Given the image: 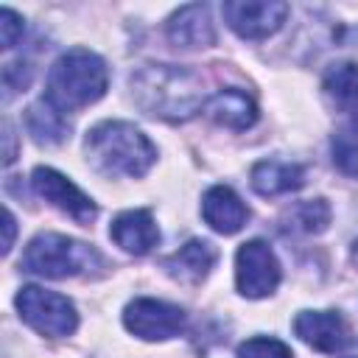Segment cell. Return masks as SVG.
<instances>
[{
    "mask_svg": "<svg viewBox=\"0 0 358 358\" xmlns=\"http://www.w3.org/2000/svg\"><path fill=\"white\" fill-rule=\"evenodd\" d=\"M129 92L134 106L165 123H185L207 103L199 73L182 64H143L129 76Z\"/></svg>",
    "mask_w": 358,
    "mask_h": 358,
    "instance_id": "cell-1",
    "label": "cell"
},
{
    "mask_svg": "<svg viewBox=\"0 0 358 358\" xmlns=\"http://www.w3.org/2000/svg\"><path fill=\"white\" fill-rule=\"evenodd\" d=\"M87 162L103 176L140 179L157 162V145L129 120H101L84 137Z\"/></svg>",
    "mask_w": 358,
    "mask_h": 358,
    "instance_id": "cell-2",
    "label": "cell"
},
{
    "mask_svg": "<svg viewBox=\"0 0 358 358\" xmlns=\"http://www.w3.org/2000/svg\"><path fill=\"white\" fill-rule=\"evenodd\" d=\"M106 87H109L106 62L90 48H70L50 64L45 98L62 112H73L101 101Z\"/></svg>",
    "mask_w": 358,
    "mask_h": 358,
    "instance_id": "cell-3",
    "label": "cell"
},
{
    "mask_svg": "<svg viewBox=\"0 0 358 358\" xmlns=\"http://www.w3.org/2000/svg\"><path fill=\"white\" fill-rule=\"evenodd\" d=\"M20 268L45 280L84 277L103 268V257L92 243L76 241L62 232H39L28 241Z\"/></svg>",
    "mask_w": 358,
    "mask_h": 358,
    "instance_id": "cell-4",
    "label": "cell"
},
{
    "mask_svg": "<svg viewBox=\"0 0 358 358\" xmlns=\"http://www.w3.org/2000/svg\"><path fill=\"white\" fill-rule=\"evenodd\" d=\"M14 305L20 319L45 338H67L78 327L76 305L64 294L48 291L42 285H22L14 296Z\"/></svg>",
    "mask_w": 358,
    "mask_h": 358,
    "instance_id": "cell-5",
    "label": "cell"
},
{
    "mask_svg": "<svg viewBox=\"0 0 358 358\" xmlns=\"http://www.w3.org/2000/svg\"><path fill=\"white\" fill-rule=\"evenodd\" d=\"M280 280H282L280 260L266 241L255 238V241H246L238 246V252H235V288L241 296H246V299L271 296L277 291Z\"/></svg>",
    "mask_w": 358,
    "mask_h": 358,
    "instance_id": "cell-6",
    "label": "cell"
},
{
    "mask_svg": "<svg viewBox=\"0 0 358 358\" xmlns=\"http://www.w3.org/2000/svg\"><path fill=\"white\" fill-rule=\"evenodd\" d=\"M123 327L143 338V341H168L187 327L185 308L154 299V296H137L123 308Z\"/></svg>",
    "mask_w": 358,
    "mask_h": 358,
    "instance_id": "cell-7",
    "label": "cell"
},
{
    "mask_svg": "<svg viewBox=\"0 0 358 358\" xmlns=\"http://www.w3.org/2000/svg\"><path fill=\"white\" fill-rule=\"evenodd\" d=\"M31 187L39 199H45L50 207H56L59 213H64L67 218H73L81 227H90L98 215V204L76 182H70L64 173H59L56 168H48V165L34 168Z\"/></svg>",
    "mask_w": 358,
    "mask_h": 358,
    "instance_id": "cell-8",
    "label": "cell"
},
{
    "mask_svg": "<svg viewBox=\"0 0 358 358\" xmlns=\"http://www.w3.org/2000/svg\"><path fill=\"white\" fill-rule=\"evenodd\" d=\"M227 25L243 39H266L277 34L288 20V3L282 0H229L224 3Z\"/></svg>",
    "mask_w": 358,
    "mask_h": 358,
    "instance_id": "cell-9",
    "label": "cell"
},
{
    "mask_svg": "<svg viewBox=\"0 0 358 358\" xmlns=\"http://www.w3.org/2000/svg\"><path fill=\"white\" fill-rule=\"evenodd\" d=\"M165 36L173 48L201 50L215 45V25L207 3H187L176 8L165 22Z\"/></svg>",
    "mask_w": 358,
    "mask_h": 358,
    "instance_id": "cell-10",
    "label": "cell"
},
{
    "mask_svg": "<svg viewBox=\"0 0 358 358\" xmlns=\"http://www.w3.org/2000/svg\"><path fill=\"white\" fill-rule=\"evenodd\" d=\"M294 333L319 352H338L350 344V327L338 310H299Z\"/></svg>",
    "mask_w": 358,
    "mask_h": 358,
    "instance_id": "cell-11",
    "label": "cell"
},
{
    "mask_svg": "<svg viewBox=\"0 0 358 358\" xmlns=\"http://www.w3.org/2000/svg\"><path fill=\"white\" fill-rule=\"evenodd\" d=\"M201 218L218 235H235L249 221V207L229 185H213L201 199Z\"/></svg>",
    "mask_w": 358,
    "mask_h": 358,
    "instance_id": "cell-12",
    "label": "cell"
},
{
    "mask_svg": "<svg viewBox=\"0 0 358 358\" xmlns=\"http://www.w3.org/2000/svg\"><path fill=\"white\" fill-rule=\"evenodd\" d=\"M109 238L129 255H148L159 243V227L151 210H123L109 224Z\"/></svg>",
    "mask_w": 358,
    "mask_h": 358,
    "instance_id": "cell-13",
    "label": "cell"
},
{
    "mask_svg": "<svg viewBox=\"0 0 358 358\" xmlns=\"http://www.w3.org/2000/svg\"><path fill=\"white\" fill-rule=\"evenodd\" d=\"M218 260V252L210 241H201V238H193L187 241L185 246H179L173 255H168L162 260V268L171 280L176 282H185V285H199L207 280V274L213 271Z\"/></svg>",
    "mask_w": 358,
    "mask_h": 358,
    "instance_id": "cell-14",
    "label": "cell"
},
{
    "mask_svg": "<svg viewBox=\"0 0 358 358\" xmlns=\"http://www.w3.org/2000/svg\"><path fill=\"white\" fill-rule=\"evenodd\" d=\"M204 115L224 126V129H232V131H246L257 123V103L243 92V90H235V87H227V90H218L207 98L204 103Z\"/></svg>",
    "mask_w": 358,
    "mask_h": 358,
    "instance_id": "cell-15",
    "label": "cell"
},
{
    "mask_svg": "<svg viewBox=\"0 0 358 358\" xmlns=\"http://www.w3.org/2000/svg\"><path fill=\"white\" fill-rule=\"evenodd\" d=\"M249 182L260 196H285L305 185V168L288 159H260L252 165Z\"/></svg>",
    "mask_w": 358,
    "mask_h": 358,
    "instance_id": "cell-16",
    "label": "cell"
},
{
    "mask_svg": "<svg viewBox=\"0 0 358 358\" xmlns=\"http://www.w3.org/2000/svg\"><path fill=\"white\" fill-rule=\"evenodd\" d=\"M25 129H28V134H31L39 145H59V143H64L67 134H70V120H67V115H64L59 106H53L48 98H39V101L31 103L28 112H25Z\"/></svg>",
    "mask_w": 358,
    "mask_h": 358,
    "instance_id": "cell-17",
    "label": "cell"
},
{
    "mask_svg": "<svg viewBox=\"0 0 358 358\" xmlns=\"http://www.w3.org/2000/svg\"><path fill=\"white\" fill-rule=\"evenodd\" d=\"M322 90H324V98L347 115L358 103V64L355 62L333 64L322 78Z\"/></svg>",
    "mask_w": 358,
    "mask_h": 358,
    "instance_id": "cell-18",
    "label": "cell"
},
{
    "mask_svg": "<svg viewBox=\"0 0 358 358\" xmlns=\"http://www.w3.org/2000/svg\"><path fill=\"white\" fill-rule=\"evenodd\" d=\"M330 218H333V210L324 199H308V201H296L291 210H288V227L291 229H299V232H308V235H319L330 227Z\"/></svg>",
    "mask_w": 358,
    "mask_h": 358,
    "instance_id": "cell-19",
    "label": "cell"
},
{
    "mask_svg": "<svg viewBox=\"0 0 358 358\" xmlns=\"http://www.w3.org/2000/svg\"><path fill=\"white\" fill-rule=\"evenodd\" d=\"M330 157H333V165L344 176H355L358 179V134H352V131L333 134V140H330Z\"/></svg>",
    "mask_w": 358,
    "mask_h": 358,
    "instance_id": "cell-20",
    "label": "cell"
},
{
    "mask_svg": "<svg viewBox=\"0 0 358 358\" xmlns=\"http://www.w3.org/2000/svg\"><path fill=\"white\" fill-rule=\"evenodd\" d=\"M235 355L238 358H294L291 347L271 336H255V338L241 341Z\"/></svg>",
    "mask_w": 358,
    "mask_h": 358,
    "instance_id": "cell-21",
    "label": "cell"
},
{
    "mask_svg": "<svg viewBox=\"0 0 358 358\" xmlns=\"http://www.w3.org/2000/svg\"><path fill=\"white\" fill-rule=\"evenodd\" d=\"M22 31H25V20H22L14 8L3 6V8H0V42H3V48H6V50L14 48V45L22 39Z\"/></svg>",
    "mask_w": 358,
    "mask_h": 358,
    "instance_id": "cell-22",
    "label": "cell"
},
{
    "mask_svg": "<svg viewBox=\"0 0 358 358\" xmlns=\"http://www.w3.org/2000/svg\"><path fill=\"white\" fill-rule=\"evenodd\" d=\"M3 229H6V235H3V255H8L11 246H14V235H17V218H14V213L8 207L3 210Z\"/></svg>",
    "mask_w": 358,
    "mask_h": 358,
    "instance_id": "cell-23",
    "label": "cell"
},
{
    "mask_svg": "<svg viewBox=\"0 0 358 358\" xmlns=\"http://www.w3.org/2000/svg\"><path fill=\"white\" fill-rule=\"evenodd\" d=\"M3 140H6L3 162H6V165H11V162H14V157H17V151H14V129H11V123H8V120H3Z\"/></svg>",
    "mask_w": 358,
    "mask_h": 358,
    "instance_id": "cell-24",
    "label": "cell"
},
{
    "mask_svg": "<svg viewBox=\"0 0 358 358\" xmlns=\"http://www.w3.org/2000/svg\"><path fill=\"white\" fill-rule=\"evenodd\" d=\"M347 117H350V126H352V134H358V103L347 112Z\"/></svg>",
    "mask_w": 358,
    "mask_h": 358,
    "instance_id": "cell-25",
    "label": "cell"
},
{
    "mask_svg": "<svg viewBox=\"0 0 358 358\" xmlns=\"http://www.w3.org/2000/svg\"><path fill=\"white\" fill-rule=\"evenodd\" d=\"M352 263H355V266H358V241H355V243H352Z\"/></svg>",
    "mask_w": 358,
    "mask_h": 358,
    "instance_id": "cell-26",
    "label": "cell"
},
{
    "mask_svg": "<svg viewBox=\"0 0 358 358\" xmlns=\"http://www.w3.org/2000/svg\"><path fill=\"white\" fill-rule=\"evenodd\" d=\"M341 358H358V352H347V355H341Z\"/></svg>",
    "mask_w": 358,
    "mask_h": 358,
    "instance_id": "cell-27",
    "label": "cell"
}]
</instances>
